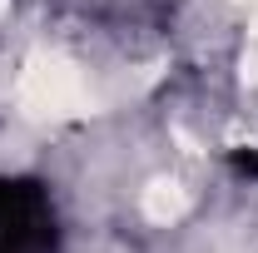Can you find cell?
Masks as SVG:
<instances>
[{"label":"cell","mask_w":258,"mask_h":253,"mask_svg":"<svg viewBox=\"0 0 258 253\" xmlns=\"http://www.w3.org/2000/svg\"><path fill=\"white\" fill-rule=\"evenodd\" d=\"M5 5H10V0H0V10H5Z\"/></svg>","instance_id":"obj_4"},{"label":"cell","mask_w":258,"mask_h":253,"mask_svg":"<svg viewBox=\"0 0 258 253\" xmlns=\"http://www.w3.org/2000/svg\"><path fill=\"white\" fill-rule=\"evenodd\" d=\"M238 10H248V45H258V0H233Z\"/></svg>","instance_id":"obj_3"},{"label":"cell","mask_w":258,"mask_h":253,"mask_svg":"<svg viewBox=\"0 0 258 253\" xmlns=\"http://www.w3.org/2000/svg\"><path fill=\"white\" fill-rule=\"evenodd\" d=\"M139 209H144V219H149V223L169 228V223H179L184 214H189V189H184L179 179H149Z\"/></svg>","instance_id":"obj_2"},{"label":"cell","mask_w":258,"mask_h":253,"mask_svg":"<svg viewBox=\"0 0 258 253\" xmlns=\"http://www.w3.org/2000/svg\"><path fill=\"white\" fill-rule=\"evenodd\" d=\"M15 104L35 124H64V119L95 114V95H90L85 70L75 60H64V55H55V50H35L30 60L20 65Z\"/></svg>","instance_id":"obj_1"}]
</instances>
